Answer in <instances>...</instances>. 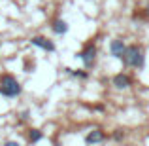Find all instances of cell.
<instances>
[{
  "mask_svg": "<svg viewBox=\"0 0 149 146\" xmlns=\"http://www.w3.org/2000/svg\"><path fill=\"white\" fill-rule=\"evenodd\" d=\"M125 137H127V133H125L123 129H115V131L111 133V139L115 140V142H123V140H125Z\"/></svg>",
  "mask_w": 149,
  "mask_h": 146,
  "instance_id": "8fae6325",
  "label": "cell"
},
{
  "mask_svg": "<svg viewBox=\"0 0 149 146\" xmlns=\"http://www.w3.org/2000/svg\"><path fill=\"white\" fill-rule=\"evenodd\" d=\"M134 17H142V19H149V6H147V8H143L142 11H136V13H134Z\"/></svg>",
  "mask_w": 149,
  "mask_h": 146,
  "instance_id": "4fadbf2b",
  "label": "cell"
},
{
  "mask_svg": "<svg viewBox=\"0 0 149 146\" xmlns=\"http://www.w3.org/2000/svg\"><path fill=\"white\" fill-rule=\"evenodd\" d=\"M0 48H2V40H0Z\"/></svg>",
  "mask_w": 149,
  "mask_h": 146,
  "instance_id": "e0dca14e",
  "label": "cell"
},
{
  "mask_svg": "<svg viewBox=\"0 0 149 146\" xmlns=\"http://www.w3.org/2000/svg\"><path fill=\"white\" fill-rule=\"evenodd\" d=\"M23 93V85L11 72L0 74V95L4 99H17Z\"/></svg>",
  "mask_w": 149,
  "mask_h": 146,
  "instance_id": "7a4b0ae2",
  "label": "cell"
},
{
  "mask_svg": "<svg viewBox=\"0 0 149 146\" xmlns=\"http://www.w3.org/2000/svg\"><path fill=\"white\" fill-rule=\"evenodd\" d=\"M96 55H98V48H96L95 40H89V42H85V46L76 53V59H81L83 68L89 70V68H93V66H95Z\"/></svg>",
  "mask_w": 149,
  "mask_h": 146,
  "instance_id": "3957f363",
  "label": "cell"
},
{
  "mask_svg": "<svg viewBox=\"0 0 149 146\" xmlns=\"http://www.w3.org/2000/svg\"><path fill=\"white\" fill-rule=\"evenodd\" d=\"M95 110H98V112H104V104H96V106H93Z\"/></svg>",
  "mask_w": 149,
  "mask_h": 146,
  "instance_id": "9a60e30c",
  "label": "cell"
},
{
  "mask_svg": "<svg viewBox=\"0 0 149 146\" xmlns=\"http://www.w3.org/2000/svg\"><path fill=\"white\" fill-rule=\"evenodd\" d=\"M106 139H108V135H106L104 129L95 127V129H91V131H89L87 135H85V144H87V146H95V144L104 142Z\"/></svg>",
  "mask_w": 149,
  "mask_h": 146,
  "instance_id": "8992f818",
  "label": "cell"
},
{
  "mask_svg": "<svg viewBox=\"0 0 149 146\" xmlns=\"http://www.w3.org/2000/svg\"><path fill=\"white\" fill-rule=\"evenodd\" d=\"M2 146H21V144H19L17 140H6V142H4Z\"/></svg>",
  "mask_w": 149,
  "mask_h": 146,
  "instance_id": "5bb4252c",
  "label": "cell"
},
{
  "mask_svg": "<svg viewBox=\"0 0 149 146\" xmlns=\"http://www.w3.org/2000/svg\"><path fill=\"white\" fill-rule=\"evenodd\" d=\"M17 123H25V121H29L30 120V110H23L21 114H17Z\"/></svg>",
  "mask_w": 149,
  "mask_h": 146,
  "instance_id": "7c38bea8",
  "label": "cell"
},
{
  "mask_svg": "<svg viewBox=\"0 0 149 146\" xmlns=\"http://www.w3.org/2000/svg\"><path fill=\"white\" fill-rule=\"evenodd\" d=\"M64 72L72 78H77V80H89V70H85V68H70V66H64Z\"/></svg>",
  "mask_w": 149,
  "mask_h": 146,
  "instance_id": "30bf717a",
  "label": "cell"
},
{
  "mask_svg": "<svg viewBox=\"0 0 149 146\" xmlns=\"http://www.w3.org/2000/svg\"><path fill=\"white\" fill-rule=\"evenodd\" d=\"M26 140H29V144H38V142L44 140V133L38 127H30L29 131H26Z\"/></svg>",
  "mask_w": 149,
  "mask_h": 146,
  "instance_id": "9c48e42d",
  "label": "cell"
},
{
  "mask_svg": "<svg viewBox=\"0 0 149 146\" xmlns=\"http://www.w3.org/2000/svg\"><path fill=\"white\" fill-rule=\"evenodd\" d=\"M121 61H123V65L127 66V68L143 70L146 68V49H143V46H140V44L127 46L125 55H123Z\"/></svg>",
  "mask_w": 149,
  "mask_h": 146,
  "instance_id": "6da1fadb",
  "label": "cell"
},
{
  "mask_svg": "<svg viewBox=\"0 0 149 146\" xmlns=\"http://www.w3.org/2000/svg\"><path fill=\"white\" fill-rule=\"evenodd\" d=\"M30 46H34V48H40L44 51H49V53H53L55 49H57V46H55V42L51 40L47 36H42V34H36V36H32L29 40Z\"/></svg>",
  "mask_w": 149,
  "mask_h": 146,
  "instance_id": "277c9868",
  "label": "cell"
},
{
  "mask_svg": "<svg viewBox=\"0 0 149 146\" xmlns=\"http://www.w3.org/2000/svg\"><path fill=\"white\" fill-rule=\"evenodd\" d=\"M125 49H127V44H125L123 38H113V40L109 42V55H111V57L123 59Z\"/></svg>",
  "mask_w": 149,
  "mask_h": 146,
  "instance_id": "52a82bcc",
  "label": "cell"
},
{
  "mask_svg": "<svg viewBox=\"0 0 149 146\" xmlns=\"http://www.w3.org/2000/svg\"><path fill=\"white\" fill-rule=\"evenodd\" d=\"M132 84H134V80H132V76H128L127 72H117L115 76L111 78V85L115 89H119V91L132 87Z\"/></svg>",
  "mask_w": 149,
  "mask_h": 146,
  "instance_id": "5b68a950",
  "label": "cell"
},
{
  "mask_svg": "<svg viewBox=\"0 0 149 146\" xmlns=\"http://www.w3.org/2000/svg\"><path fill=\"white\" fill-rule=\"evenodd\" d=\"M53 146H62V144H58V142H55V144H53Z\"/></svg>",
  "mask_w": 149,
  "mask_h": 146,
  "instance_id": "2e32d148",
  "label": "cell"
},
{
  "mask_svg": "<svg viewBox=\"0 0 149 146\" xmlns=\"http://www.w3.org/2000/svg\"><path fill=\"white\" fill-rule=\"evenodd\" d=\"M51 30H53V34H57V36H64V34L70 30V25L64 21V19L57 17V19L51 21Z\"/></svg>",
  "mask_w": 149,
  "mask_h": 146,
  "instance_id": "ba28073f",
  "label": "cell"
}]
</instances>
